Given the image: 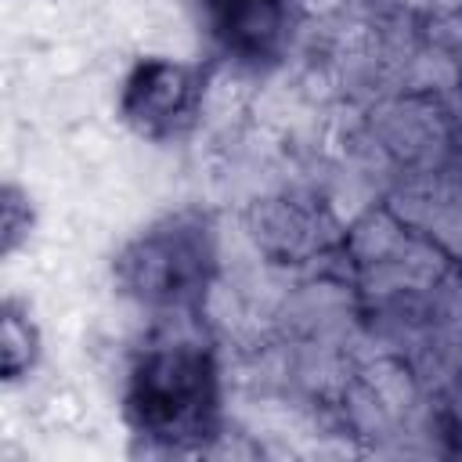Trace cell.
Segmentation results:
<instances>
[{
	"label": "cell",
	"mask_w": 462,
	"mask_h": 462,
	"mask_svg": "<svg viewBox=\"0 0 462 462\" xmlns=\"http://www.w3.org/2000/svg\"><path fill=\"white\" fill-rule=\"evenodd\" d=\"M112 271L141 307L191 314L217 278V231L199 209L166 213L126 242Z\"/></svg>",
	"instance_id": "obj_2"
},
{
	"label": "cell",
	"mask_w": 462,
	"mask_h": 462,
	"mask_svg": "<svg viewBox=\"0 0 462 462\" xmlns=\"http://www.w3.org/2000/svg\"><path fill=\"white\" fill-rule=\"evenodd\" d=\"M40 354V332L29 318V310L18 300L4 303V318H0V357H4V375L18 379L36 365Z\"/></svg>",
	"instance_id": "obj_5"
},
{
	"label": "cell",
	"mask_w": 462,
	"mask_h": 462,
	"mask_svg": "<svg viewBox=\"0 0 462 462\" xmlns=\"http://www.w3.org/2000/svg\"><path fill=\"white\" fill-rule=\"evenodd\" d=\"M123 419L155 451H202L213 444L224 419V383L213 350L199 339L148 343L126 372Z\"/></svg>",
	"instance_id": "obj_1"
},
{
	"label": "cell",
	"mask_w": 462,
	"mask_h": 462,
	"mask_svg": "<svg viewBox=\"0 0 462 462\" xmlns=\"http://www.w3.org/2000/svg\"><path fill=\"white\" fill-rule=\"evenodd\" d=\"M220 58L245 72L282 65L300 29V0H195Z\"/></svg>",
	"instance_id": "obj_4"
},
{
	"label": "cell",
	"mask_w": 462,
	"mask_h": 462,
	"mask_svg": "<svg viewBox=\"0 0 462 462\" xmlns=\"http://www.w3.org/2000/svg\"><path fill=\"white\" fill-rule=\"evenodd\" d=\"M206 101V69L173 58H141L119 90L123 123L155 144L180 141L195 130Z\"/></svg>",
	"instance_id": "obj_3"
},
{
	"label": "cell",
	"mask_w": 462,
	"mask_h": 462,
	"mask_svg": "<svg viewBox=\"0 0 462 462\" xmlns=\"http://www.w3.org/2000/svg\"><path fill=\"white\" fill-rule=\"evenodd\" d=\"M29 231V202L14 184L4 188V256L14 253L18 238Z\"/></svg>",
	"instance_id": "obj_6"
}]
</instances>
